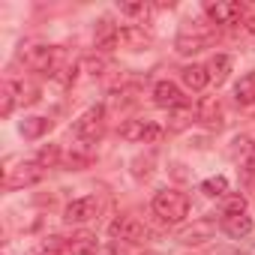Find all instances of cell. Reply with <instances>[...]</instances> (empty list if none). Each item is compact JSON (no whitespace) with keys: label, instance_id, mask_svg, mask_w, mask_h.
<instances>
[{"label":"cell","instance_id":"1","mask_svg":"<svg viewBox=\"0 0 255 255\" xmlns=\"http://www.w3.org/2000/svg\"><path fill=\"white\" fill-rule=\"evenodd\" d=\"M153 213L162 222L177 225V222H183L189 216V198L183 192H177V189H159L153 195Z\"/></svg>","mask_w":255,"mask_h":255},{"label":"cell","instance_id":"2","mask_svg":"<svg viewBox=\"0 0 255 255\" xmlns=\"http://www.w3.org/2000/svg\"><path fill=\"white\" fill-rule=\"evenodd\" d=\"M24 66L27 69H33V72H45V75H57V72H63V48H57V45H33V48H27L24 54Z\"/></svg>","mask_w":255,"mask_h":255},{"label":"cell","instance_id":"3","mask_svg":"<svg viewBox=\"0 0 255 255\" xmlns=\"http://www.w3.org/2000/svg\"><path fill=\"white\" fill-rule=\"evenodd\" d=\"M105 126H108L105 108H102V105H93V108H87V111L75 120L72 135H75L78 141H84V144H96V141L105 135Z\"/></svg>","mask_w":255,"mask_h":255},{"label":"cell","instance_id":"4","mask_svg":"<svg viewBox=\"0 0 255 255\" xmlns=\"http://www.w3.org/2000/svg\"><path fill=\"white\" fill-rule=\"evenodd\" d=\"M45 174V168L39 165V159H21L18 165H6L3 168V186L6 189H21V186H33L39 183Z\"/></svg>","mask_w":255,"mask_h":255},{"label":"cell","instance_id":"5","mask_svg":"<svg viewBox=\"0 0 255 255\" xmlns=\"http://www.w3.org/2000/svg\"><path fill=\"white\" fill-rule=\"evenodd\" d=\"M120 135L126 141H138V144H153L162 138V126L153 120H126L120 126Z\"/></svg>","mask_w":255,"mask_h":255},{"label":"cell","instance_id":"6","mask_svg":"<svg viewBox=\"0 0 255 255\" xmlns=\"http://www.w3.org/2000/svg\"><path fill=\"white\" fill-rule=\"evenodd\" d=\"M111 234L117 237V240H126V243H144V237H147V225L138 219V216H117L114 222H111Z\"/></svg>","mask_w":255,"mask_h":255},{"label":"cell","instance_id":"7","mask_svg":"<svg viewBox=\"0 0 255 255\" xmlns=\"http://www.w3.org/2000/svg\"><path fill=\"white\" fill-rule=\"evenodd\" d=\"M96 213H99V201H96L93 195H84V198H75V201L66 204L63 219H66L69 225H84V222L96 219Z\"/></svg>","mask_w":255,"mask_h":255},{"label":"cell","instance_id":"8","mask_svg":"<svg viewBox=\"0 0 255 255\" xmlns=\"http://www.w3.org/2000/svg\"><path fill=\"white\" fill-rule=\"evenodd\" d=\"M204 12L213 24H237L243 18V6L237 0H216V3H204Z\"/></svg>","mask_w":255,"mask_h":255},{"label":"cell","instance_id":"9","mask_svg":"<svg viewBox=\"0 0 255 255\" xmlns=\"http://www.w3.org/2000/svg\"><path fill=\"white\" fill-rule=\"evenodd\" d=\"M153 102H156L159 108H168V111H177V108H186V105H189L186 96H183V90H180L174 81H156V87H153Z\"/></svg>","mask_w":255,"mask_h":255},{"label":"cell","instance_id":"10","mask_svg":"<svg viewBox=\"0 0 255 255\" xmlns=\"http://www.w3.org/2000/svg\"><path fill=\"white\" fill-rule=\"evenodd\" d=\"M195 120L207 129H219L222 126V105L216 96H201L198 105H195Z\"/></svg>","mask_w":255,"mask_h":255},{"label":"cell","instance_id":"11","mask_svg":"<svg viewBox=\"0 0 255 255\" xmlns=\"http://www.w3.org/2000/svg\"><path fill=\"white\" fill-rule=\"evenodd\" d=\"M99 252V240L90 231H78L66 240V255H96Z\"/></svg>","mask_w":255,"mask_h":255},{"label":"cell","instance_id":"12","mask_svg":"<svg viewBox=\"0 0 255 255\" xmlns=\"http://www.w3.org/2000/svg\"><path fill=\"white\" fill-rule=\"evenodd\" d=\"M120 42L132 51H144L150 45V33H144V27H138V24H123L120 27Z\"/></svg>","mask_w":255,"mask_h":255},{"label":"cell","instance_id":"13","mask_svg":"<svg viewBox=\"0 0 255 255\" xmlns=\"http://www.w3.org/2000/svg\"><path fill=\"white\" fill-rule=\"evenodd\" d=\"M180 81H183L189 90H204V87L210 84V72H207V66H201V63H189V66L180 69Z\"/></svg>","mask_w":255,"mask_h":255},{"label":"cell","instance_id":"14","mask_svg":"<svg viewBox=\"0 0 255 255\" xmlns=\"http://www.w3.org/2000/svg\"><path fill=\"white\" fill-rule=\"evenodd\" d=\"M222 231L228 234V237H246L249 231H252V219L246 216V213H222Z\"/></svg>","mask_w":255,"mask_h":255},{"label":"cell","instance_id":"15","mask_svg":"<svg viewBox=\"0 0 255 255\" xmlns=\"http://www.w3.org/2000/svg\"><path fill=\"white\" fill-rule=\"evenodd\" d=\"M21 84L18 81H12V78H6L3 84H0V114L3 117H9L12 114V108H15V102H21Z\"/></svg>","mask_w":255,"mask_h":255},{"label":"cell","instance_id":"16","mask_svg":"<svg viewBox=\"0 0 255 255\" xmlns=\"http://www.w3.org/2000/svg\"><path fill=\"white\" fill-rule=\"evenodd\" d=\"M117 42H120V27H114L108 18H102V21L96 24V48L111 51Z\"/></svg>","mask_w":255,"mask_h":255},{"label":"cell","instance_id":"17","mask_svg":"<svg viewBox=\"0 0 255 255\" xmlns=\"http://www.w3.org/2000/svg\"><path fill=\"white\" fill-rule=\"evenodd\" d=\"M234 99H237V105H255V72L240 75V81L234 87Z\"/></svg>","mask_w":255,"mask_h":255},{"label":"cell","instance_id":"18","mask_svg":"<svg viewBox=\"0 0 255 255\" xmlns=\"http://www.w3.org/2000/svg\"><path fill=\"white\" fill-rule=\"evenodd\" d=\"M48 126H51V120H48V117H27V120H21L18 132H21L27 141H36L39 135H45V132H48Z\"/></svg>","mask_w":255,"mask_h":255},{"label":"cell","instance_id":"19","mask_svg":"<svg viewBox=\"0 0 255 255\" xmlns=\"http://www.w3.org/2000/svg\"><path fill=\"white\" fill-rule=\"evenodd\" d=\"M231 66H234V60H231L228 54H216V57L210 60V66H207V72H210V81H216V84H225V81H228V72H231Z\"/></svg>","mask_w":255,"mask_h":255},{"label":"cell","instance_id":"20","mask_svg":"<svg viewBox=\"0 0 255 255\" xmlns=\"http://www.w3.org/2000/svg\"><path fill=\"white\" fill-rule=\"evenodd\" d=\"M204 45H207V36H198V33L195 36H189V33H180L177 36V51L180 54H198Z\"/></svg>","mask_w":255,"mask_h":255},{"label":"cell","instance_id":"21","mask_svg":"<svg viewBox=\"0 0 255 255\" xmlns=\"http://www.w3.org/2000/svg\"><path fill=\"white\" fill-rule=\"evenodd\" d=\"M210 231H213V225L210 222H198L195 228H189V231H180V243H201V240H207L210 237Z\"/></svg>","mask_w":255,"mask_h":255},{"label":"cell","instance_id":"22","mask_svg":"<svg viewBox=\"0 0 255 255\" xmlns=\"http://www.w3.org/2000/svg\"><path fill=\"white\" fill-rule=\"evenodd\" d=\"M201 192H204L207 198H222V195L228 192V180H225V177H207V180L201 183Z\"/></svg>","mask_w":255,"mask_h":255},{"label":"cell","instance_id":"23","mask_svg":"<svg viewBox=\"0 0 255 255\" xmlns=\"http://www.w3.org/2000/svg\"><path fill=\"white\" fill-rule=\"evenodd\" d=\"M36 159H39V165H42V168H54V165L60 162V150H57L54 144H48V147H42V150H39V156H36Z\"/></svg>","mask_w":255,"mask_h":255},{"label":"cell","instance_id":"24","mask_svg":"<svg viewBox=\"0 0 255 255\" xmlns=\"http://www.w3.org/2000/svg\"><path fill=\"white\" fill-rule=\"evenodd\" d=\"M123 15H135V18H147L150 15V3H120Z\"/></svg>","mask_w":255,"mask_h":255},{"label":"cell","instance_id":"25","mask_svg":"<svg viewBox=\"0 0 255 255\" xmlns=\"http://www.w3.org/2000/svg\"><path fill=\"white\" fill-rule=\"evenodd\" d=\"M225 213H246V198H243V195L225 198Z\"/></svg>","mask_w":255,"mask_h":255},{"label":"cell","instance_id":"26","mask_svg":"<svg viewBox=\"0 0 255 255\" xmlns=\"http://www.w3.org/2000/svg\"><path fill=\"white\" fill-rule=\"evenodd\" d=\"M243 180H246V192H252V195H255V168H246Z\"/></svg>","mask_w":255,"mask_h":255},{"label":"cell","instance_id":"27","mask_svg":"<svg viewBox=\"0 0 255 255\" xmlns=\"http://www.w3.org/2000/svg\"><path fill=\"white\" fill-rule=\"evenodd\" d=\"M246 30H249V33H255V18H249V24H246Z\"/></svg>","mask_w":255,"mask_h":255}]
</instances>
